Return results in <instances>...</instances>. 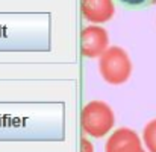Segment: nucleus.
<instances>
[{
  "label": "nucleus",
  "instance_id": "nucleus-1",
  "mask_svg": "<svg viewBox=\"0 0 156 152\" xmlns=\"http://www.w3.org/2000/svg\"><path fill=\"white\" fill-rule=\"evenodd\" d=\"M115 117L112 108L102 101L88 102L80 113V126L85 134L102 139L114 128Z\"/></svg>",
  "mask_w": 156,
  "mask_h": 152
},
{
  "label": "nucleus",
  "instance_id": "nucleus-2",
  "mask_svg": "<svg viewBox=\"0 0 156 152\" xmlns=\"http://www.w3.org/2000/svg\"><path fill=\"white\" fill-rule=\"evenodd\" d=\"M100 75L108 84H124L132 73V62L127 52L118 46H112L100 56L99 61Z\"/></svg>",
  "mask_w": 156,
  "mask_h": 152
},
{
  "label": "nucleus",
  "instance_id": "nucleus-3",
  "mask_svg": "<svg viewBox=\"0 0 156 152\" xmlns=\"http://www.w3.org/2000/svg\"><path fill=\"white\" fill-rule=\"evenodd\" d=\"M109 49L108 32L100 26H87L80 32V52L85 58H100Z\"/></svg>",
  "mask_w": 156,
  "mask_h": 152
},
{
  "label": "nucleus",
  "instance_id": "nucleus-4",
  "mask_svg": "<svg viewBox=\"0 0 156 152\" xmlns=\"http://www.w3.org/2000/svg\"><path fill=\"white\" fill-rule=\"evenodd\" d=\"M105 152H144L141 139L130 128H118L106 140Z\"/></svg>",
  "mask_w": 156,
  "mask_h": 152
},
{
  "label": "nucleus",
  "instance_id": "nucleus-5",
  "mask_svg": "<svg viewBox=\"0 0 156 152\" xmlns=\"http://www.w3.org/2000/svg\"><path fill=\"white\" fill-rule=\"evenodd\" d=\"M80 12L85 20L100 24L114 17L115 5L112 0H80Z\"/></svg>",
  "mask_w": 156,
  "mask_h": 152
},
{
  "label": "nucleus",
  "instance_id": "nucleus-6",
  "mask_svg": "<svg viewBox=\"0 0 156 152\" xmlns=\"http://www.w3.org/2000/svg\"><path fill=\"white\" fill-rule=\"evenodd\" d=\"M143 142L149 152H156V119L146 125L143 131Z\"/></svg>",
  "mask_w": 156,
  "mask_h": 152
},
{
  "label": "nucleus",
  "instance_id": "nucleus-7",
  "mask_svg": "<svg viewBox=\"0 0 156 152\" xmlns=\"http://www.w3.org/2000/svg\"><path fill=\"white\" fill-rule=\"evenodd\" d=\"M117 2L127 9H146L156 5V0H117Z\"/></svg>",
  "mask_w": 156,
  "mask_h": 152
},
{
  "label": "nucleus",
  "instance_id": "nucleus-8",
  "mask_svg": "<svg viewBox=\"0 0 156 152\" xmlns=\"http://www.w3.org/2000/svg\"><path fill=\"white\" fill-rule=\"evenodd\" d=\"M82 149H83V152H93V145L83 139L82 140Z\"/></svg>",
  "mask_w": 156,
  "mask_h": 152
},
{
  "label": "nucleus",
  "instance_id": "nucleus-9",
  "mask_svg": "<svg viewBox=\"0 0 156 152\" xmlns=\"http://www.w3.org/2000/svg\"><path fill=\"white\" fill-rule=\"evenodd\" d=\"M144 152H147V151H144Z\"/></svg>",
  "mask_w": 156,
  "mask_h": 152
}]
</instances>
